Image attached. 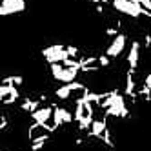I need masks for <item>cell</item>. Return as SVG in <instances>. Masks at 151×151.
<instances>
[{
  "label": "cell",
  "instance_id": "4fadbf2b",
  "mask_svg": "<svg viewBox=\"0 0 151 151\" xmlns=\"http://www.w3.org/2000/svg\"><path fill=\"white\" fill-rule=\"evenodd\" d=\"M95 9H96V13H99L100 17H102V15H106V7H104L102 4H99V6H95Z\"/></svg>",
  "mask_w": 151,
  "mask_h": 151
},
{
  "label": "cell",
  "instance_id": "9c48e42d",
  "mask_svg": "<svg viewBox=\"0 0 151 151\" xmlns=\"http://www.w3.org/2000/svg\"><path fill=\"white\" fill-rule=\"evenodd\" d=\"M7 126H9V118H7L6 113H2V115H0V133H6Z\"/></svg>",
  "mask_w": 151,
  "mask_h": 151
},
{
  "label": "cell",
  "instance_id": "7c38bea8",
  "mask_svg": "<svg viewBox=\"0 0 151 151\" xmlns=\"http://www.w3.org/2000/svg\"><path fill=\"white\" fill-rule=\"evenodd\" d=\"M144 49H151V33H149V31H146V33H144Z\"/></svg>",
  "mask_w": 151,
  "mask_h": 151
},
{
  "label": "cell",
  "instance_id": "52a82bcc",
  "mask_svg": "<svg viewBox=\"0 0 151 151\" xmlns=\"http://www.w3.org/2000/svg\"><path fill=\"white\" fill-rule=\"evenodd\" d=\"M140 49H142V46H140L138 40H133L131 42V47H129V53H127V69L131 71H138V62H140Z\"/></svg>",
  "mask_w": 151,
  "mask_h": 151
},
{
  "label": "cell",
  "instance_id": "277c9868",
  "mask_svg": "<svg viewBox=\"0 0 151 151\" xmlns=\"http://www.w3.org/2000/svg\"><path fill=\"white\" fill-rule=\"evenodd\" d=\"M51 131L44 126V124H38V122H31L27 126V142H37V140L42 138H51Z\"/></svg>",
  "mask_w": 151,
  "mask_h": 151
},
{
  "label": "cell",
  "instance_id": "7a4b0ae2",
  "mask_svg": "<svg viewBox=\"0 0 151 151\" xmlns=\"http://www.w3.org/2000/svg\"><path fill=\"white\" fill-rule=\"evenodd\" d=\"M42 57L46 58L47 64H60V62L69 58L68 51H66V46H62V44H53V46L44 47L42 49Z\"/></svg>",
  "mask_w": 151,
  "mask_h": 151
},
{
  "label": "cell",
  "instance_id": "3957f363",
  "mask_svg": "<svg viewBox=\"0 0 151 151\" xmlns=\"http://www.w3.org/2000/svg\"><path fill=\"white\" fill-rule=\"evenodd\" d=\"M20 100V91L13 84H0V104L2 106H13L15 102Z\"/></svg>",
  "mask_w": 151,
  "mask_h": 151
},
{
  "label": "cell",
  "instance_id": "8fae6325",
  "mask_svg": "<svg viewBox=\"0 0 151 151\" xmlns=\"http://www.w3.org/2000/svg\"><path fill=\"white\" fill-rule=\"evenodd\" d=\"M11 80H13V86H17V88L24 84V77H20V75H11Z\"/></svg>",
  "mask_w": 151,
  "mask_h": 151
},
{
  "label": "cell",
  "instance_id": "ba28073f",
  "mask_svg": "<svg viewBox=\"0 0 151 151\" xmlns=\"http://www.w3.org/2000/svg\"><path fill=\"white\" fill-rule=\"evenodd\" d=\"M53 113H55V104H47V106H42L38 111H35L31 116L33 122H38V124H46L47 120L53 118Z\"/></svg>",
  "mask_w": 151,
  "mask_h": 151
},
{
  "label": "cell",
  "instance_id": "5b68a950",
  "mask_svg": "<svg viewBox=\"0 0 151 151\" xmlns=\"http://www.w3.org/2000/svg\"><path fill=\"white\" fill-rule=\"evenodd\" d=\"M26 11V0H2L0 2V15H17Z\"/></svg>",
  "mask_w": 151,
  "mask_h": 151
},
{
  "label": "cell",
  "instance_id": "8992f818",
  "mask_svg": "<svg viewBox=\"0 0 151 151\" xmlns=\"http://www.w3.org/2000/svg\"><path fill=\"white\" fill-rule=\"evenodd\" d=\"M126 42H127V35H126V33H120L118 37H115V38L109 42V46H107L106 55L109 57V58L120 57V55H122V51L126 49Z\"/></svg>",
  "mask_w": 151,
  "mask_h": 151
},
{
  "label": "cell",
  "instance_id": "30bf717a",
  "mask_svg": "<svg viewBox=\"0 0 151 151\" xmlns=\"http://www.w3.org/2000/svg\"><path fill=\"white\" fill-rule=\"evenodd\" d=\"M99 64H100V68H109V66H111V58L104 53V55L99 57Z\"/></svg>",
  "mask_w": 151,
  "mask_h": 151
},
{
  "label": "cell",
  "instance_id": "6da1fadb",
  "mask_svg": "<svg viewBox=\"0 0 151 151\" xmlns=\"http://www.w3.org/2000/svg\"><path fill=\"white\" fill-rule=\"evenodd\" d=\"M111 7L115 9V11H118L120 15H127L131 18L147 17L146 9L138 2H133V0H111Z\"/></svg>",
  "mask_w": 151,
  "mask_h": 151
}]
</instances>
